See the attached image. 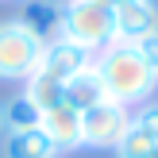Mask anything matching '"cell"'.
Returning a JSON list of instances; mask_svg holds the SVG:
<instances>
[{"label": "cell", "mask_w": 158, "mask_h": 158, "mask_svg": "<svg viewBox=\"0 0 158 158\" xmlns=\"http://www.w3.org/2000/svg\"><path fill=\"white\" fill-rule=\"evenodd\" d=\"M39 127L46 131V139H50L58 151H77L81 147V112H77L73 104H54L43 112V123Z\"/></svg>", "instance_id": "obj_7"}, {"label": "cell", "mask_w": 158, "mask_h": 158, "mask_svg": "<svg viewBox=\"0 0 158 158\" xmlns=\"http://www.w3.org/2000/svg\"><path fill=\"white\" fill-rule=\"evenodd\" d=\"M62 151L46 139L43 127L31 131H8L4 135V158H58Z\"/></svg>", "instance_id": "obj_8"}, {"label": "cell", "mask_w": 158, "mask_h": 158, "mask_svg": "<svg viewBox=\"0 0 158 158\" xmlns=\"http://www.w3.org/2000/svg\"><path fill=\"white\" fill-rule=\"evenodd\" d=\"M54 39H66V43L81 46L97 58L108 43H116V23H112V12L93 0H66L62 4V15H58V35Z\"/></svg>", "instance_id": "obj_2"}, {"label": "cell", "mask_w": 158, "mask_h": 158, "mask_svg": "<svg viewBox=\"0 0 158 158\" xmlns=\"http://www.w3.org/2000/svg\"><path fill=\"white\" fill-rule=\"evenodd\" d=\"M131 46H135V50H139V58H143L147 66H151L154 73H158V31H151V35H143L139 43H131Z\"/></svg>", "instance_id": "obj_15"}, {"label": "cell", "mask_w": 158, "mask_h": 158, "mask_svg": "<svg viewBox=\"0 0 158 158\" xmlns=\"http://www.w3.org/2000/svg\"><path fill=\"white\" fill-rule=\"evenodd\" d=\"M4 116H8V131H31L43 123V112L35 108V100L27 97V93H19V97H12L4 104Z\"/></svg>", "instance_id": "obj_11"}, {"label": "cell", "mask_w": 158, "mask_h": 158, "mask_svg": "<svg viewBox=\"0 0 158 158\" xmlns=\"http://www.w3.org/2000/svg\"><path fill=\"white\" fill-rule=\"evenodd\" d=\"M131 127V108L116 104V100H100L89 112H81V147L93 151H116L123 131Z\"/></svg>", "instance_id": "obj_4"}, {"label": "cell", "mask_w": 158, "mask_h": 158, "mask_svg": "<svg viewBox=\"0 0 158 158\" xmlns=\"http://www.w3.org/2000/svg\"><path fill=\"white\" fill-rule=\"evenodd\" d=\"M158 147V139H151L147 131H139L135 123H131L127 131H123V139L116 143V158H151Z\"/></svg>", "instance_id": "obj_13"}, {"label": "cell", "mask_w": 158, "mask_h": 158, "mask_svg": "<svg viewBox=\"0 0 158 158\" xmlns=\"http://www.w3.org/2000/svg\"><path fill=\"white\" fill-rule=\"evenodd\" d=\"M58 15H62V4H54V0H27L23 12H19V19L43 35L46 23H54V31H58Z\"/></svg>", "instance_id": "obj_12"}, {"label": "cell", "mask_w": 158, "mask_h": 158, "mask_svg": "<svg viewBox=\"0 0 158 158\" xmlns=\"http://www.w3.org/2000/svg\"><path fill=\"white\" fill-rule=\"evenodd\" d=\"M116 43H139L143 35L158 31V4L154 0H120L112 8Z\"/></svg>", "instance_id": "obj_5"}, {"label": "cell", "mask_w": 158, "mask_h": 158, "mask_svg": "<svg viewBox=\"0 0 158 158\" xmlns=\"http://www.w3.org/2000/svg\"><path fill=\"white\" fill-rule=\"evenodd\" d=\"M85 66H93V54L81 50V46H73V43H66V39H50L46 50H43V62H39V69L46 77H54V81H62V85L73 73H81Z\"/></svg>", "instance_id": "obj_6"}, {"label": "cell", "mask_w": 158, "mask_h": 158, "mask_svg": "<svg viewBox=\"0 0 158 158\" xmlns=\"http://www.w3.org/2000/svg\"><path fill=\"white\" fill-rule=\"evenodd\" d=\"M93 69L100 73L104 97L116 100V104H123V108L147 104L154 97V89H158V73L139 58V50L131 43H108L93 58Z\"/></svg>", "instance_id": "obj_1"}, {"label": "cell", "mask_w": 158, "mask_h": 158, "mask_svg": "<svg viewBox=\"0 0 158 158\" xmlns=\"http://www.w3.org/2000/svg\"><path fill=\"white\" fill-rule=\"evenodd\" d=\"M151 158H158V147H154V154H151Z\"/></svg>", "instance_id": "obj_18"}, {"label": "cell", "mask_w": 158, "mask_h": 158, "mask_svg": "<svg viewBox=\"0 0 158 158\" xmlns=\"http://www.w3.org/2000/svg\"><path fill=\"white\" fill-rule=\"evenodd\" d=\"M0 135H8V116H4V104H0Z\"/></svg>", "instance_id": "obj_16"}, {"label": "cell", "mask_w": 158, "mask_h": 158, "mask_svg": "<svg viewBox=\"0 0 158 158\" xmlns=\"http://www.w3.org/2000/svg\"><path fill=\"white\" fill-rule=\"evenodd\" d=\"M100 100H108V97H104V85H100V73L93 66H85L81 73H73L66 81V104H73L77 112H89Z\"/></svg>", "instance_id": "obj_9"}, {"label": "cell", "mask_w": 158, "mask_h": 158, "mask_svg": "<svg viewBox=\"0 0 158 158\" xmlns=\"http://www.w3.org/2000/svg\"><path fill=\"white\" fill-rule=\"evenodd\" d=\"M131 123H135L139 131H147L151 139H158V100H147V104H139L135 112H131Z\"/></svg>", "instance_id": "obj_14"}, {"label": "cell", "mask_w": 158, "mask_h": 158, "mask_svg": "<svg viewBox=\"0 0 158 158\" xmlns=\"http://www.w3.org/2000/svg\"><path fill=\"white\" fill-rule=\"evenodd\" d=\"M93 4H100V8H108V12H112V8L120 4V0H93Z\"/></svg>", "instance_id": "obj_17"}, {"label": "cell", "mask_w": 158, "mask_h": 158, "mask_svg": "<svg viewBox=\"0 0 158 158\" xmlns=\"http://www.w3.org/2000/svg\"><path fill=\"white\" fill-rule=\"evenodd\" d=\"M23 93L35 100L39 112H46V108H54V104H62V100H66V85L54 81V77H46L43 69H35V73L23 81Z\"/></svg>", "instance_id": "obj_10"}, {"label": "cell", "mask_w": 158, "mask_h": 158, "mask_svg": "<svg viewBox=\"0 0 158 158\" xmlns=\"http://www.w3.org/2000/svg\"><path fill=\"white\" fill-rule=\"evenodd\" d=\"M46 50V35L23 19H0V81H27L39 69Z\"/></svg>", "instance_id": "obj_3"}]
</instances>
